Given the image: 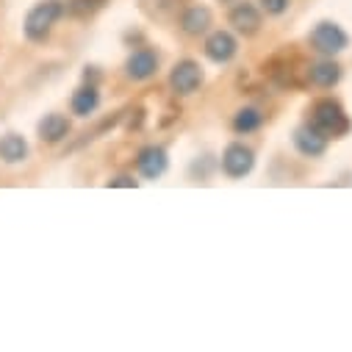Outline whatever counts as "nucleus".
Here are the masks:
<instances>
[{
    "mask_svg": "<svg viewBox=\"0 0 352 352\" xmlns=\"http://www.w3.org/2000/svg\"><path fill=\"white\" fill-rule=\"evenodd\" d=\"M208 25H211V12H208L206 6H192V9H186L184 17H181V28H184L189 36L206 34Z\"/></svg>",
    "mask_w": 352,
    "mask_h": 352,
    "instance_id": "4468645a",
    "label": "nucleus"
},
{
    "mask_svg": "<svg viewBox=\"0 0 352 352\" xmlns=\"http://www.w3.org/2000/svg\"><path fill=\"white\" fill-rule=\"evenodd\" d=\"M308 78L316 86H322V89H330V86H336L341 80V67L333 58H324V61H319V64H314L308 69Z\"/></svg>",
    "mask_w": 352,
    "mask_h": 352,
    "instance_id": "2eb2a0df",
    "label": "nucleus"
},
{
    "mask_svg": "<svg viewBox=\"0 0 352 352\" xmlns=\"http://www.w3.org/2000/svg\"><path fill=\"white\" fill-rule=\"evenodd\" d=\"M308 42H311V47H314L316 53L333 58L336 53H341V50L349 45V36H346L344 28L336 25V23H319V25L311 31Z\"/></svg>",
    "mask_w": 352,
    "mask_h": 352,
    "instance_id": "20e7f679",
    "label": "nucleus"
},
{
    "mask_svg": "<svg viewBox=\"0 0 352 352\" xmlns=\"http://www.w3.org/2000/svg\"><path fill=\"white\" fill-rule=\"evenodd\" d=\"M136 166H139V175H142V178H147V181H158L161 175L166 172V166H169L166 150H164V147H155V144L142 147L139 155H136Z\"/></svg>",
    "mask_w": 352,
    "mask_h": 352,
    "instance_id": "423d86ee",
    "label": "nucleus"
},
{
    "mask_svg": "<svg viewBox=\"0 0 352 352\" xmlns=\"http://www.w3.org/2000/svg\"><path fill=\"white\" fill-rule=\"evenodd\" d=\"M255 166V153L250 147H244L241 142H233L225 147L222 153V169L228 178H244V175H250Z\"/></svg>",
    "mask_w": 352,
    "mask_h": 352,
    "instance_id": "39448f33",
    "label": "nucleus"
},
{
    "mask_svg": "<svg viewBox=\"0 0 352 352\" xmlns=\"http://www.w3.org/2000/svg\"><path fill=\"white\" fill-rule=\"evenodd\" d=\"M61 14H64L61 0H42V3H36V6L28 12V17H25V23H23L25 36H28L31 42H45Z\"/></svg>",
    "mask_w": 352,
    "mask_h": 352,
    "instance_id": "f03ea898",
    "label": "nucleus"
},
{
    "mask_svg": "<svg viewBox=\"0 0 352 352\" xmlns=\"http://www.w3.org/2000/svg\"><path fill=\"white\" fill-rule=\"evenodd\" d=\"M294 147L308 158H319L327 150V136H322L314 125H302L294 131Z\"/></svg>",
    "mask_w": 352,
    "mask_h": 352,
    "instance_id": "1a4fd4ad",
    "label": "nucleus"
},
{
    "mask_svg": "<svg viewBox=\"0 0 352 352\" xmlns=\"http://www.w3.org/2000/svg\"><path fill=\"white\" fill-rule=\"evenodd\" d=\"M311 125H314L322 136H327V139H330V136H333V139H341V136H346L349 128H352V122H349V117L344 114V109H341L336 100H330V98L314 103V109H311Z\"/></svg>",
    "mask_w": 352,
    "mask_h": 352,
    "instance_id": "f257e3e1",
    "label": "nucleus"
},
{
    "mask_svg": "<svg viewBox=\"0 0 352 352\" xmlns=\"http://www.w3.org/2000/svg\"><path fill=\"white\" fill-rule=\"evenodd\" d=\"M69 106H72V114H78V117H92V114L98 111V106H100L98 86L89 83V86H80V89H75Z\"/></svg>",
    "mask_w": 352,
    "mask_h": 352,
    "instance_id": "f8f14e48",
    "label": "nucleus"
},
{
    "mask_svg": "<svg viewBox=\"0 0 352 352\" xmlns=\"http://www.w3.org/2000/svg\"><path fill=\"white\" fill-rule=\"evenodd\" d=\"M36 131H39V139H42V142L58 144V142H64L67 133H69V120H67L64 114H47V117L39 120Z\"/></svg>",
    "mask_w": 352,
    "mask_h": 352,
    "instance_id": "9b49d317",
    "label": "nucleus"
},
{
    "mask_svg": "<svg viewBox=\"0 0 352 352\" xmlns=\"http://www.w3.org/2000/svg\"><path fill=\"white\" fill-rule=\"evenodd\" d=\"M155 69H158V56H155L150 47L133 50V53L128 56V61H125V72H128V78H133V80H147V78L155 75Z\"/></svg>",
    "mask_w": 352,
    "mask_h": 352,
    "instance_id": "0eeeda50",
    "label": "nucleus"
},
{
    "mask_svg": "<svg viewBox=\"0 0 352 352\" xmlns=\"http://www.w3.org/2000/svg\"><path fill=\"white\" fill-rule=\"evenodd\" d=\"M236 50H239V45H236V39L228 31H214L206 39V56L211 61H217V64H228L236 56Z\"/></svg>",
    "mask_w": 352,
    "mask_h": 352,
    "instance_id": "6e6552de",
    "label": "nucleus"
},
{
    "mask_svg": "<svg viewBox=\"0 0 352 352\" xmlns=\"http://www.w3.org/2000/svg\"><path fill=\"white\" fill-rule=\"evenodd\" d=\"M258 3H261V9L263 12H267V14H283L286 9H289V3H292V0H258Z\"/></svg>",
    "mask_w": 352,
    "mask_h": 352,
    "instance_id": "a211bd4d",
    "label": "nucleus"
},
{
    "mask_svg": "<svg viewBox=\"0 0 352 352\" xmlns=\"http://www.w3.org/2000/svg\"><path fill=\"white\" fill-rule=\"evenodd\" d=\"M261 122H263V117H261L258 109H241V111L233 117V128H236V133H252V131L261 128Z\"/></svg>",
    "mask_w": 352,
    "mask_h": 352,
    "instance_id": "dca6fc26",
    "label": "nucleus"
},
{
    "mask_svg": "<svg viewBox=\"0 0 352 352\" xmlns=\"http://www.w3.org/2000/svg\"><path fill=\"white\" fill-rule=\"evenodd\" d=\"M109 0H69L67 3V12L72 17H92L95 12H100Z\"/></svg>",
    "mask_w": 352,
    "mask_h": 352,
    "instance_id": "f3484780",
    "label": "nucleus"
},
{
    "mask_svg": "<svg viewBox=\"0 0 352 352\" xmlns=\"http://www.w3.org/2000/svg\"><path fill=\"white\" fill-rule=\"evenodd\" d=\"M228 23H230L239 34L252 36V34L261 28V14H258V9H255L252 3H236V6L230 9V14H228Z\"/></svg>",
    "mask_w": 352,
    "mask_h": 352,
    "instance_id": "9d476101",
    "label": "nucleus"
},
{
    "mask_svg": "<svg viewBox=\"0 0 352 352\" xmlns=\"http://www.w3.org/2000/svg\"><path fill=\"white\" fill-rule=\"evenodd\" d=\"M28 158V142L17 133L0 136V161L3 164H23Z\"/></svg>",
    "mask_w": 352,
    "mask_h": 352,
    "instance_id": "ddd939ff",
    "label": "nucleus"
},
{
    "mask_svg": "<svg viewBox=\"0 0 352 352\" xmlns=\"http://www.w3.org/2000/svg\"><path fill=\"white\" fill-rule=\"evenodd\" d=\"M109 186H125V189H133V186H136V181H133V178H128V175H120V178L109 181Z\"/></svg>",
    "mask_w": 352,
    "mask_h": 352,
    "instance_id": "6ab92c4d",
    "label": "nucleus"
},
{
    "mask_svg": "<svg viewBox=\"0 0 352 352\" xmlns=\"http://www.w3.org/2000/svg\"><path fill=\"white\" fill-rule=\"evenodd\" d=\"M169 86H172V92L181 95V98L195 95L200 86H203V69H200V64L192 61V58L178 61V64L172 67V72H169Z\"/></svg>",
    "mask_w": 352,
    "mask_h": 352,
    "instance_id": "7ed1b4c3",
    "label": "nucleus"
}]
</instances>
